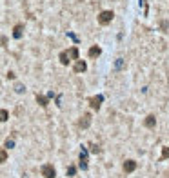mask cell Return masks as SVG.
<instances>
[{"label":"cell","mask_w":169,"mask_h":178,"mask_svg":"<svg viewBox=\"0 0 169 178\" xmlns=\"http://www.w3.org/2000/svg\"><path fill=\"white\" fill-rule=\"evenodd\" d=\"M40 171H42V176L44 178H55L57 176V171H55V167L51 164H44Z\"/></svg>","instance_id":"7a4b0ae2"},{"label":"cell","mask_w":169,"mask_h":178,"mask_svg":"<svg viewBox=\"0 0 169 178\" xmlns=\"http://www.w3.org/2000/svg\"><path fill=\"white\" fill-rule=\"evenodd\" d=\"M6 160H7V151L0 147V164H4Z\"/></svg>","instance_id":"9a60e30c"},{"label":"cell","mask_w":169,"mask_h":178,"mask_svg":"<svg viewBox=\"0 0 169 178\" xmlns=\"http://www.w3.org/2000/svg\"><path fill=\"white\" fill-rule=\"evenodd\" d=\"M115 18V13L111 11V9H106V11H102L100 15H98V22L102 26H107V24H111V20Z\"/></svg>","instance_id":"6da1fadb"},{"label":"cell","mask_w":169,"mask_h":178,"mask_svg":"<svg viewBox=\"0 0 169 178\" xmlns=\"http://www.w3.org/2000/svg\"><path fill=\"white\" fill-rule=\"evenodd\" d=\"M22 33H24V24H16V26L13 27V36H15V38H20Z\"/></svg>","instance_id":"30bf717a"},{"label":"cell","mask_w":169,"mask_h":178,"mask_svg":"<svg viewBox=\"0 0 169 178\" xmlns=\"http://www.w3.org/2000/svg\"><path fill=\"white\" fill-rule=\"evenodd\" d=\"M15 91H16V93H24V91H26V87H24L22 84H16V85H15Z\"/></svg>","instance_id":"e0dca14e"},{"label":"cell","mask_w":169,"mask_h":178,"mask_svg":"<svg viewBox=\"0 0 169 178\" xmlns=\"http://www.w3.org/2000/svg\"><path fill=\"white\" fill-rule=\"evenodd\" d=\"M100 53H102V49H100L98 46H93V47H89V51H87V55H89L91 58H96V56H100Z\"/></svg>","instance_id":"9c48e42d"},{"label":"cell","mask_w":169,"mask_h":178,"mask_svg":"<svg viewBox=\"0 0 169 178\" xmlns=\"http://www.w3.org/2000/svg\"><path fill=\"white\" fill-rule=\"evenodd\" d=\"M136 165H138V164H136L135 160H126V162H124V171H126V173H133V171L136 169Z\"/></svg>","instance_id":"52a82bcc"},{"label":"cell","mask_w":169,"mask_h":178,"mask_svg":"<svg viewBox=\"0 0 169 178\" xmlns=\"http://www.w3.org/2000/svg\"><path fill=\"white\" fill-rule=\"evenodd\" d=\"M169 158V147L165 145V147H162V156H160V160H167Z\"/></svg>","instance_id":"2e32d148"},{"label":"cell","mask_w":169,"mask_h":178,"mask_svg":"<svg viewBox=\"0 0 169 178\" xmlns=\"http://www.w3.org/2000/svg\"><path fill=\"white\" fill-rule=\"evenodd\" d=\"M80 167L82 169H87V153L86 151L80 153Z\"/></svg>","instance_id":"8fae6325"},{"label":"cell","mask_w":169,"mask_h":178,"mask_svg":"<svg viewBox=\"0 0 169 178\" xmlns=\"http://www.w3.org/2000/svg\"><path fill=\"white\" fill-rule=\"evenodd\" d=\"M75 173H77V167H75V165H69V167H67V174H69V176H73Z\"/></svg>","instance_id":"ac0fdd59"},{"label":"cell","mask_w":169,"mask_h":178,"mask_svg":"<svg viewBox=\"0 0 169 178\" xmlns=\"http://www.w3.org/2000/svg\"><path fill=\"white\" fill-rule=\"evenodd\" d=\"M67 53V56H69V60H78V47H71V49H67L66 51Z\"/></svg>","instance_id":"ba28073f"},{"label":"cell","mask_w":169,"mask_h":178,"mask_svg":"<svg viewBox=\"0 0 169 178\" xmlns=\"http://www.w3.org/2000/svg\"><path fill=\"white\" fill-rule=\"evenodd\" d=\"M102 100H104V96H102V95L91 96V98H89V105H91V109L98 111V109H100V105H102Z\"/></svg>","instance_id":"3957f363"},{"label":"cell","mask_w":169,"mask_h":178,"mask_svg":"<svg viewBox=\"0 0 169 178\" xmlns=\"http://www.w3.org/2000/svg\"><path fill=\"white\" fill-rule=\"evenodd\" d=\"M7 78H9V80H15V73H13V71H9V73H7Z\"/></svg>","instance_id":"44dd1931"},{"label":"cell","mask_w":169,"mask_h":178,"mask_svg":"<svg viewBox=\"0 0 169 178\" xmlns=\"http://www.w3.org/2000/svg\"><path fill=\"white\" fill-rule=\"evenodd\" d=\"M124 65V62H122V58H118V62H116V67H122Z\"/></svg>","instance_id":"7402d4cb"},{"label":"cell","mask_w":169,"mask_h":178,"mask_svg":"<svg viewBox=\"0 0 169 178\" xmlns=\"http://www.w3.org/2000/svg\"><path fill=\"white\" fill-rule=\"evenodd\" d=\"M7 120H9V111L0 109V122H7Z\"/></svg>","instance_id":"4fadbf2b"},{"label":"cell","mask_w":169,"mask_h":178,"mask_svg":"<svg viewBox=\"0 0 169 178\" xmlns=\"http://www.w3.org/2000/svg\"><path fill=\"white\" fill-rule=\"evenodd\" d=\"M144 125H146L147 129H155V125H156V118H155V115H147L146 120H144Z\"/></svg>","instance_id":"8992f818"},{"label":"cell","mask_w":169,"mask_h":178,"mask_svg":"<svg viewBox=\"0 0 169 178\" xmlns=\"http://www.w3.org/2000/svg\"><path fill=\"white\" fill-rule=\"evenodd\" d=\"M100 149H98V145H95V144H91V153H98Z\"/></svg>","instance_id":"ffe728a7"},{"label":"cell","mask_w":169,"mask_h":178,"mask_svg":"<svg viewBox=\"0 0 169 178\" xmlns=\"http://www.w3.org/2000/svg\"><path fill=\"white\" fill-rule=\"evenodd\" d=\"M13 145H15V142H13L11 138H7V140H6V147H9V149H11Z\"/></svg>","instance_id":"d6986e66"},{"label":"cell","mask_w":169,"mask_h":178,"mask_svg":"<svg viewBox=\"0 0 169 178\" xmlns=\"http://www.w3.org/2000/svg\"><path fill=\"white\" fill-rule=\"evenodd\" d=\"M91 125V115L89 113H86L80 120H78V127H82V129H87Z\"/></svg>","instance_id":"277c9868"},{"label":"cell","mask_w":169,"mask_h":178,"mask_svg":"<svg viewBox=\"0 0 169 178\" xmlns=\"http://www.w3.org/2000/svg\"><path fill=\"white\" fill-rule=\"evenodd\" d=\"M36 102H38L42 107H45L47 104H49V98H47V96H44V95H36Z\"/></svg>","instance_id":"7c38bea8"},{"label":"cell","mask_w":169,"mask_h":178,"mask_svg":"<svg viewBox=\"0 0 169 178\" xmlns=\"http://www.w3.org/2000/svg\"><path fill=\"white\" fill-rule=\"evenodd\" d=\"M58 58H60V64H62V65H67V64H69V62H71V60H69V56H67V53H66V51H62V53H60V56H58Z\"/></svg>","instance_id":"5bb4252c"},{"label":"cell","mask_w":169,"mask_h":178,"mask_svg":"<svg viewBox=\"0 0 169 178\" xmlns=\"http://www.w3.org/2000/svg\"><path fill=\"white\" fill-rule=\"evenodd\" d=\"M86 69H87V64H86L84 60H80V58H78V60L75 62V67H73V71H75V73H84Z\"/></svg>","instance_id":"5b68a950"}]
</instances>
